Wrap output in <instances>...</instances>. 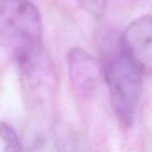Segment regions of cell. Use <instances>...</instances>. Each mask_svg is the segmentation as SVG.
Segmentation results:
<instances>
[{"instance_id": "cell-1", "label": "cell", "mask_w": 152, "mask_h": 152, "mask_svg": "<svg viewBox=\"0 0 152 152\" xmlns=\"http://www.w3.org/2000/svg\"><path fill=\"white\" fill-rule=\"evenodd\" d=\"M100 67L119 122L130 127L134 122L143 93V72L124 44L122 36L112 30L99 39Z\"/></svg>"}, {"instance_id": "cell-4", "label": "cell", "mask_w": 152, "mask_h": 152, "mask_svg": "<svg viewBox=\"0 0 152 152\" xmlns=\"http://www.w3.org/2000/svg\"><path fill=\"white\" fill-rule=\"evenodd\" d=\"M122 38L127 50L142 69L152 72V16L133 20Z\"/></svg>"}, {"instance_id": "cell-3", "label": "cell", "mask_w": 152, "mask_h": 152, "mask_svg": "<svg viewBox=\"0 0 152 152\" xmlns=\"http://www.w3.org/2000/svg\"><path fill=\"white\" fill-rule=\"evenodd\" d=\"M69 80L77 95L90 97L99 87L102 77L100 63L81 48H72L68 52Z\"/></svg>"}, {"instance_id": "cell-5", "label": "cell", "mask_w": 152, "mask_h": 152, "mask_svg": "<svg viewBox=\"0 0 152 152\" xmlns=\"http://www.w3.org/2000/svg\"><path fill=\"white\" fill-rule=\"evenodd\" d=\"M0 141L5 152H22V144L15 129L10 124L0 122Z\"/></svg>"}, {"instance_id": "cell-2", "label": "cell", "mask_w": 152, "mask_h": 152, "mask_svg": "<svg viewBox=\"0 0 152 152\" xmlns=\"http://www.w3.org/2000/svg\"><path fill=\"white\" fill-rule=\"evenodd\" d=\"M0 44L24 74L42 69L43 22L30 0H0Z\"/></svg>"}, {"instance_id": "cell-6", "label": "cell", "mask_w": 152, "mask_h": 152, "mask_svg": "<svg viewBox=\"0 0 152 152\" xmlns=\"http://www.w3.org/2000/svg\"><path fill=\"white\" fill-rule=\"evenodd\" d=\"M81 7L90 15L100 17L105 9L106 0H76Z\"/></svg>"}]
</instances>
